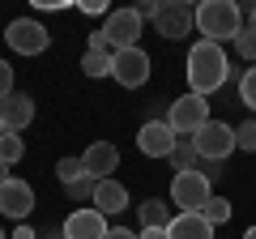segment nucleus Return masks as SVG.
Listing matches in <instances>:
<instances>
[{"label": "nucleus", "instance_id": "f257e3e1", "mask_svg": "<svg viewBox=\"0 0 256 239\" xmlns=\"http://www.w3.org/2000/svg\"><path fill=\"white\" fill-rule=\"evenodd\" d=\"M188 94H201V98H210L214 90H222L230 77V64H226V52H222L218 43H192L188 52Z\"/></svg>", "mask_w": 256, "mask_h": 239}, {"label": "nucleus", "instance_id": "f03ea898", "mask_svg": "<svg viewBox=\"0 0 256 239\" xmlns=\"http://www.w3.org/2000/svg\"><path fill=\"white\" fill-rule=\"evenodd\" d=\"M192 26L205 34V43H235V34L244 30V13H239L235 0H201L196 9H192Z\"/></svg>", "mask_w": 256, "mask_h": 239}, {"label": "nucleus", "instance_id": "7ed1b4c3", "mask_svg": "<svg viewBox=\"0 0 256 239\" xmlns=\"http://www.w3.org/2000/svg\"><path fill=\"white\" fill-rule=\"evenodd\" d=\"M214 196V184L205 180L201 171H175L171 180V205L180 214H201Z\"/></svg>", "mask_w": 256, "mask_h": 239}, {"label": "nucleus", "instance_id": "20e7f679", "mask_svg": "<svg viewBox=\"0 0 256 239\" xmlns=\"http://www.w3.org/2000/svg\"><path fill=\"white\" fill-rule=\"evenodd\" d=\"M141 30H146V22L137 18V9H111L107 22H102V38L111 43V56L141 47Z\"/></svg>", "mask_w": 256, "mask_h": 239}, {"label": "nucleus", "instance_id": "39448f33", "mask_svg": "<svg viewBox=\"0 0 256 239\" xmlns=\"http://www.w3.org/2000/svg\"><path fill=\"white\" fill-rule=\"evenodd\" d=\"M166 124H171L175 137H192L201 124H210V98H201V94H180L171 102V111H166Z\"/></svg>", "mask_w": 256, "mask_h": 239}, {"label": "nucleus", "instance_id": "423d86ee", "mask_svg": "<svg viewBox=\"0 0 256 239\" xmlns=\"http://www.w3.org/2000/svg\"><path fill=\"white\" fill-rule=\"evenodd\" d=\"M4 43L18 56H43L52 47V30L43 22H34V18H13L9 30H4Z\"/></svg>", "mask_w": 256, "mask_h": 239}, {"label": "nucleus", "instance_id": "0eeeda50", "mask_svg": "<svg viewBox=\"0 0 256 239\" xmlns=\"http://www.w3.org/2000/svg\"><path fill=\"white\" fill-rule=\"evenodd\" d=\"M192 146H196V158L222 162V158H230V150H235V128L222 124V120H210V124H201V128L192 132Z\"/></svg>", "mask_w": 256, "mask_h": 239}, {"label": "nucleus", "instance_id": "6e6552de", "mask_svg": "<svg viewBox=\"0 0 256 239\" xmlns=\"http://www.w3.org/2000/svg\"><path fill=\"white\" fill-rule=\"evenodd\" d=\"M111 77H116L124 90H141L150 82V52L146 47H128V52L111 56Z\"/></svg>", "mask_w": 256, "mask_h": 239}, {"label": "nucleus", "instance_id": "1a4fd4ad", "mask_svg": "<svg viewBox=\"0 0 256 239\" xmlns=\"http://www.w3.org/2000/svg\"><path fill=\"white\" fill-rule=\"evenodd\" d=\"M175 132H171V124L166 120H146L141 124V132H137V150L146 158H171L175 154Z\"/></svg>", "mask_w": 256, "mask_h": 239}, {"label": "nucleus", "instance_id": "9d476101", "mask_svg": "<svg viewBox=\"0 0 256 239\" xmlns=\"http://www.w3.org/2000/svg\"><path fill=\"white\" fill-rule=\"evenodd\" d=\"M64 239H107V218H102L94 205H86V210H73L68 218H64Z\"/></svg>", "mask_w": 256, "mask_h": 239}, {"label": "nucleus", "instance_id": "9b49d317", "mask_svg": "<svg viewBox=\"0 0 256 239\" xmlns=\"http://www.w3.org/2000/svg\"><path fill=\"white\" fill-rule=\"evenodd\" d=\"M34 210V188L26 180H9V184L0 188V214L13 222H26V214Z\"/></svg>", "mask_w": 256, "mask_h": 239}, {"label": "nucleus", "instance_id": "f8f14e48", "mask_svg": "<svg viewBox=\"0 0 256 239\" xmlns=\"http://www.w3.org/2000/svg\"><path fill=\"white\" fill-rule=\"evenodd\" d=\"M154 26H158V34H162V38H184V34H192V4H188V0H166Z\"/></svg>", "mask_w": 256, "mask_h": 239}, {"label": "nucleus", "instance_id": "ddd939ff", "mask_svg": "<svg viewBox=\"0 0 256 239\" xmlns=\"http://www.w3.org/2000/svg\"><path fill=\"white\" fill-rule=\"evenodd\" d=\"M82 166H86V175H90L94 184H98V180H111V171L120 166V150L111 146V141H94L82 154Z\"/></svg>", "mask_w": 256, "mask_h": 239}, {"label": "nucleus", "instance_id": "4468645a", "mask_svg": "<svg viewBox=\"0 0 256 239\" xmlns=\"http://www.w3.org/2000/svg\"><path fill=\"white\" fill-rule=\"evenodd\" d=\"M94 210L102 214V218H111V214H124L128 210V188L120 184V180H98L94 184Z\"/></svg>", "mask_w": 256, "mask_h": 239}, {"label": "nucleus", "instance_id": "2eb2a0df", "mask_svg": "<svg viewBox=\"0 0 256 239\" xmlns=\"http://www.w3.org/2000/svg\"><path fill=\"white\" fill-rule=\"evenodd\" d=\"M30 120H34V98H30V94H18V90H13L9 98L0 102V124H4V128L22 132Z\"/></svg>", "mask_w": 256, "mask_h": 239}, {"label": "nucleus", "instance_id": "dca6fc26", "mask_svg": "<svg viewBox=\"0 0 256 239\" xmlns=\"http://www.w3.org/2000/svg\"><path fill=\"white\" fill-rule=\"evenodd\" d=\"M166 239H214V226L201 214H175L166 226Z\"/></svg>", "mask_w": 256, "mask_h": 239}, {"label": "nucleus", "instance_id": "f3484780", "mask_svg": "<svg viewBox=\"0 0 256 239\" xmlns=\"http://www.w3.org/2000/svg\"><path fill=\"white\" fill-rule=\"evenodd\" d=\"M137 214H141V230H166V226H171V218H175V210H171V205H162L158 196L141 201Z\"/></svg>", "mask_w": 256, "mask_h": 239}, {"label": "nucleus", "instance_id": "a211bd4d", "mask_svg": "<svg viewBox=\"0 0 256 239\" xmlns=\"http://www.w3.org/2000/svg\"><path fill=\"white\" fill-rule=\"evenodd\" d=\"M22 154H26V141H22V132L4 128V132H0V162L13 166V162H22Z\"/></svg>", "mask_w": 256, "mask_h": 239}, {"label": "nucleus", "instance_id": "6ab92c4d", "mask_svg": "<svg viewBox=\"0 0 256 239\" xmlns=\"http://www.w3.org/2000/svg\"><path fill=\"white\" fill-rule=\"evenodd\" d=\"M201 218L210 222V226H222V222H230V196H210V205L201 210Z\"/></svg>", "mask_w": 256, "mask_h": 239}, {"label": "nucleus", "instance_id": "aec40b11", "mask_svg": "<svg viewBox=\"0 0 256 239\" xmlns=\"http://www.w3.org/2000/svg\"><path fill=\"white\" fill-rule=\"evenodd\" d=\"M171 162H175V171H192V166H196V146H192V137H180V141H175Z\"/></svg>", "mask_w": 256, "mask_h": 239}, {"label": "nucleus", "instance_id": "412c9836", "mask_svg": "<svg viewBox=\"0 0 256 239\" xmlns=\"http://www.w3.org/2000/svg\"><path fill=\"white\" fill-rule=\"evenodd\" d=\"M56 180H60L64 188H68V184H77V180H86L82 158H60V162H56Z\"/></svg>", "mask_w": 256, "mask_h": 239}, {"label": "nucleus", "instance_id": "4be33fe9", "mask_svg": "<svg viewBox=\"0 0 256 239\" xmlns=\"http://www.w3.org/2000/svg\"><path fill=\"white\" fill-rule=\"evenodd\" d=\"M82 73H86V77H111V56L86 52V56H82Z\"/></svg>", "mask_w": 256, "mask_h": 239}, {"label": "nucleus", "instance_id": "5701e85b", "mask_svg": "<svg viewBox=\"0 0 256 239\" xmlns=\"http://www.w3.org/2000/svg\"><path fill=\"white\" fill-rule=\"evenodd\" d=\"M235 150H244V154H256V116L244 120L235 128Z\"/></svg>", "mask_w": 256, "mask_h": 239}, {"label": "nucleus", "instance_id": "b1692460", "mask_svg": "<svg viewBox=\"0 0 256 239\" xmlns=\"http://www.w3.org/2000/svg\"><path fill=\"white\" fill-rule=\"evenodd\" d=\"M239 98H244L248 111H256V68H248V73L239 77Z\"/></svg>", "mask_w": 256, "mask_h": 239}, {"label": "nucleus", "instance_id": "393cba45", "mask_svg": "<svg viewBox=\"0 0 256 239\" xmlns=\"http://www.w3.org/2000/svg\"><path fill=\"white\" fill-rule=\"evenodd\" d=\"M235 52L239 56H244V60H256V30H239V34H235Z\"/></svg>", "mask_w": 256, "mask_h": 239}, {"label": "nucleus", "instance_id": "a878e982", "mask_svg": "<svg viewBox=\"0 0 256 239\" xmlns=\"http://www.w3.org/2000/svg\"><path fill=\"white\" fill-rule=\"evenodd\" d=\"M64 192L73 196V201H94V180H90V175H86V180H77V184H68V188H64Z\"/></svg>", "mask_w": 256, "mask_h": 239}, {"label": "nucleus", "instance_id": "bb28decb", "mask_svg": "<svg viewBox=\"0 0 256 239\" xmlns=\"http://www.w3.org/2000/svg\"><path fill=\"white\" fill-rule=\"evenodd\" d=\"M9 94H13V68L4 64V60H0V102L9 98Z\"/></svg>", "mask_w": 256, "mask_h": 239}, {"label": "nucleus", "instance_id": "cd10ccee", "mask_svg": "<svg viewBox=\"0 0 256 239\" xmlns=\"http://www.w3.org/2000/svg\"><path fill=\"white\" fill-rule=\"evenodd\" d=\"M77 9H82V13H90V18H94V13H107V4H102V0H82Z\"/></svg>", "mask_w": 256, "mask_h": 239}, {"label": "nucleus", "instance_id": "c85d7f7f", "mask_svg": "<svg viewBox=\"0 0 256 239\" xmlns=\"http://www.w3.org/2000/svg\"><path fill=\"white\" fill-rule=\"evenodd\" d=\"M9 239H38V230H34V226H26V222H18V230H13Z\"/></svg>", "mask_w": 256, "mask_h": 239}, {"label": "nucleus", "instance_id": "c756f323", "mask_svg": "<svg viewBox=\"0 0 256 239\" xmlns=\"http://www.w3.org/2000/svg\"><path fill=\"white\" fill-rule=\"evenodd\" d=\"M107 239H137V230H128V226H111Z\"/></svg>", "mask_w": 256, "mask_h": 239}, {"label": "nucleus", "instance_id": "7c9ffc66", "mask_svg": "<svg viewBox=\"0 0 256 239\" xmlns=\"http://www.w3.org/2000/svg\"><path fill=\"white\" fill-rule=\"evenodd\" d=\"M137 239H166V230H141Z\"/></svg>", "mask_w": 256, "mask_h": 239}, {"label": "nucleus", "instance_id": "2f4dec72", "mask_svg": "<svg viewBox=\"0 0 256 239\" xmlns=\"http://www.w3.org/2000/svg\"><path fill=\"white\" fill-rule=\"evenodd\" d=\"M9 180H13V175H9V166H4V162H0V188H4V184H9Z\"/></svg>", "mask_w": 256, "mask_h": 239}, {"label": "nucleus", "instance_id": "473e14b6", "mask_svg": "<svg viewBox=\"0 0 256 239\" xmlns=\"http://www.w3.org/2000/svg\"><path fill=\"white\" fill-rule=\"evenodd\" d=\"M38 239H64V230H47V235H38Z\"/></svg>", "mask_w": 256, "mask_h": 239}, {"label": "nucleus", "instance_id": "72a5a7b5", "mask_svg": "<svg viewBox=\"0 0 256 239\" xmlns=\"http://www.w3.org/2000/svg\"><path fill=\"white\" fill-rule=\"evenodd\" d=\"M248 30H256V9H252V13H248Z\"/></svg>", "mask_w": 256, "mask_h": 239}, {"label": "nucleus", "instance_id": "f704fd0d", "mask_svg": "<svg viewBox=\"0 0 256 239\" xmlns=\"http://www.w3.org/2000/svg\"><path fill=\"white\" fill-rule=\"evenodd\" d=\"M244 239H256V226H248V230H244Z\"/></svg>", "mask_w": 256, "mask_h": 239}, {"label": "nucleus", "instance_id": "c9c22d12", "mask_svg": "<svg viewBox=\"0 0 256 239\" xmlns=\"http://www.w3.org/2000/svg\"><path fill=\"white\" fill-rule=\"evenodd\" d=\"M0 239H9V235H4V230H0Z\"/></svg>", "mask_w": 256, "mask_h": 239}, {"label": "nucleus", "instance_id": "e433bc0d", "mask_svg": "<svg viewBox=\"0 0 256 239\" xmlns=\"http://www.w3.org/2000/svg\"><path fill=\"white\" fill-rule=\"evenodd\" d=\"M0 132H4V124H0Z\"/></svg>", "mask_w": 256, "mask_h": 239}]
</instances>
